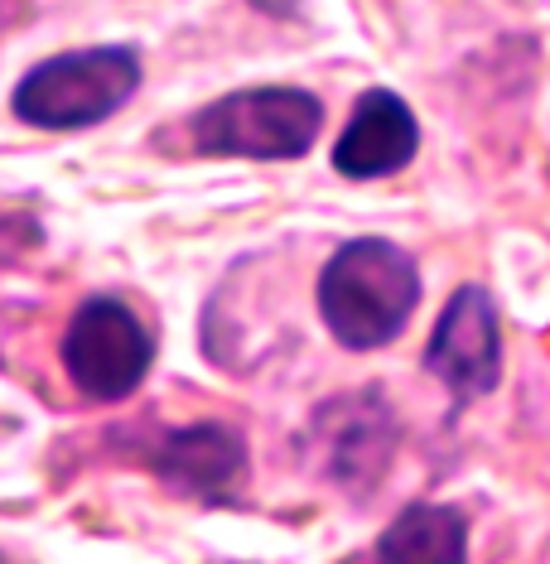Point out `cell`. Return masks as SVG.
<instances>
[{"label": "cell", "mask_w": 550, "mask_h": 564, "mask_svg": "<svg viewBox=\"0 0 550 564\" xmlns=\"http://www.w3.org/2000/svg\"><path fill=\"white\" fill-rule=\"evenodd\" d=\"M416 304L420 271L387 237H357L338 247L319 275V314H324L328 333L353 352H373L401 338Z\"/></svg>", "instance_id": "cell-1"}, {"label": "cell", "mask_w": 550, "mask_h": 564, "mask_svg": "<svg viewBox=\"0 0 550 564\" xmlns=\"http://www.w3.org/2000/svg\"><path fill=\"white\" fill-rule=\"evenodd\" d=\"M140 87V58L131 48H78L24 73L10 107L40 131H83L121 111Z\"/></svg>", "instance_id": "cell-2"}, {"label": "cell", "mask_w": 550, "mask_h": 564, "mask_svg": "<svg viewBox=\"0 0 550 564\" xmlns=\"http://www.w3.org/2000/svg\"><path fill=\"white\" fill-rule=\"evenodd\" d=\"M324 126L319 97L300 87H247L217 97L194 117V145L203 155L233 160H300Z\"/></svg>", "instance_id": "cell-3"}, {"label": "cell", "mask_w": 550, "mask_h": 564, "mask_svg": "<svg viewBox=\"0 0 550 564\" xmlns=\"http://www.w3.org/2000/svg\"><path fill=\"white\" fill-rule=\"evenodd\" d=\"M155 362V343L145 324L111 294L83 300L63 333V367L73 387L93 401H126Z\"/></svg>", "instance_id": "cell-4"}, {"label": "cell", "mask_w": 550, "mask_h": 564, "mask_svg": "<svg viewBox=\"0 0 550 564\" xmlns=\"http://www.w3.org/2000/svg\"><path fill=\"white\" fill-rule=\"evenodd\" d=\"M425 371L450 387L454 405H468L497 387V377H503V333H497V310L488 290H454V300L444 304L440 324L430 333Z\"/></svg>", "instance_id": "cell-5"}, {"label": "cell", "mask_w": 550, "mask_h": 564, "mask_svg": "<svg viewBox=\"0 0 550 564\" xmlns=\"http://www.w3.org/2000/svg\"><path fill=\"white\" fill-rule=\"evenodd\" d=\"M416 145H420V126L411 107L387 87H373V93L357 97L353 121L343 126L334 145V170L343 178H387L416 160Z\"/></svg>", "instance_id": "cell-6"}, {"label": "cell", "mask_w": 550, "mask_h": 564, "mask_svg": "<svg viewBox=\"0 0 550 564\" xmlns=\"http://www.w3.org/2000/svg\"><path fill=\"white\" fill-rule=\"evenodd\" d=\"M247 468V448L227 425H194L179 430L160 444L155 473L174 492H194V497H227L241 482Z\"/></svg>", "instance_id": "cell-7"}, {"label": "cell", "mask_w": 550, "mask_h": 564, "mask_svg": "<svg viewBox=\"0 0 550 564\" xmlns=\"http://www.w3.org/2000/svg\"><path fill=\"white\" fill-rule=\"evenodd\" d=\"M373 564H468V521L444 502H416L377 541Z\"/></svg>", "instance_id": "cell-8"}]
</instances>
